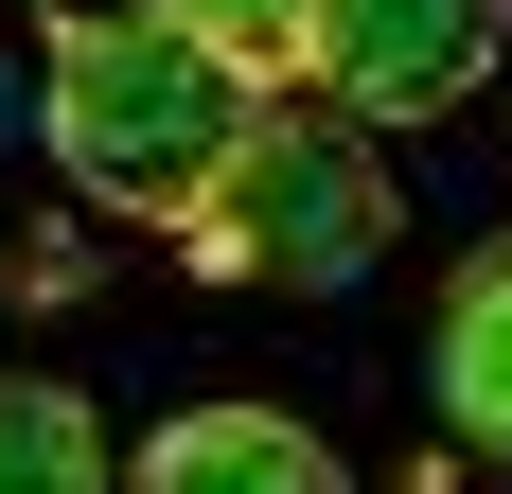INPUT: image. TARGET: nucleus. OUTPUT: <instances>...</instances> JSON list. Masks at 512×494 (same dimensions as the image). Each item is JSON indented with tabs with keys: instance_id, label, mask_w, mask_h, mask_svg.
<instances>
[{
	"instance_id": "nucleus-7",
	"label": "nucleus",
	"mask_w": 512,
	"mask_h": 494,
	"mask_svg": "<svg viewBox=\"0 0 512 494\" xmlns=\"http://www.w3.org/2000/svg\"><path fill=\"white\" fill-rule=\"evenodd\" d=\"M159 18H195V36H230L248 71H301V36H318V0H159Z\"/></svg>"
},
{
	"instance_id": "nucleus-1",
	"label": "nucleus",
	"mask_w": 512,
	"mask_h": 494,
	"mask_svg": "<svg viewBox=\"0 0 512 494\" xmlns=\"http://www.w3.org/2000/svg\"><path fill=\"white\" fill-rule=\"evenodd\" d=\"M283 106V71H248L230 36H195V18H159V0H124V18H53V71H36V142L53 177L89 212H142V230H195L212 177L248 159V124Z\"/></svg>"
},
{
	"instance_id": "nucleus-6",
	"label": "nucleus",
	"mask_w": 512,
	"mask_h": 494,
	"mask_svg": "<svg viewBox=\"0 0 512 494\" xmlns=\"http://www.w3.org/2000/svg\"><path fill=\"white\" fill-rule=\"evenodd\" d=\"M0 494H124L106 406L71 389V371H0Z\"/></svg>"
},
{
	"instance_id": "nucleus-4",
	"label": "nucleus",
	"mask_w": 512,
	"mask_h": 494,
	"mask_svg": "<svg viewBox=\"0 0 512 494\" xmlns=\"http://www.w3.org/2000/svg\"><path fill=\"white\" fill-rule=\"evenodd\" d=\"M124 494H354V477H336V442L283 424V406H177V424L124 459Z\"/></svg>"
},
{
	"instance_id": "nucleus-5",
	"label": "nucleus",
	"mask_w": 512,
	"mask_h": 494,
	"mask_svg": "<svg viewBox=\"0 0 512 494\" xmlns=\"http://www.w3.org/2000/svg\"><path fill=\"white\" fill-rule=\"evenodd\" d=\"M424 389H442V424H460L477 459H512V247H460L442 336H424Z\"/></svg>"
},
{
	"instance_id": "nucleus-3",
	"label": "nucleus",
	"mask_w": 512,
	"mask_h": 494,
	"mask_svg": "<svg viewBox=\"0 0 512 494\" xmlns=\"http://www.w3.org/2000/svg\"><path fill=\"white\" fill-rule=\"evenodd\" d=\"M495 36H512V0H318L301 89L354 106V124H442V106L495 89Z\"/></svg>"
},
{
	"instance_id": "nucleus-2",
	"label": "nucleus",
	"mask_w": 512,
	"mask_h": 494,
	"mask_svg": "<svg viewBox=\"0 0 512 494\" xmlns=\"http://www.w3.org/2000/svg\"><path fill=\"white\" fill-rule=\"evenodd\" d=\"M389 159H371V124L354 106H265L248 124V159L212 177V212L177 247H195L230 300H336V283H371L389 265Z\"/></svg>"
}]
</instances>
